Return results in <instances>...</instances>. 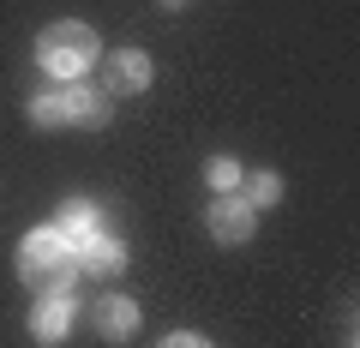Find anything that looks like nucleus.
<instances>
[{
  "label": "nucleus",
  "instance_id": "nucleus-7",
  "mask_svg": "<svg viewBox=\"0 0 360 348\" xmlns=\"http://www.w3.org/2000/svg\"><path fill=\"white\" fill-rule=\"evenodd\" d=\"M127 271V246L115 240V234H96V240H84L78 246V276H120Z\"/></svg>",
  "mask_w": 360,
  "mask_h": 348
},
{
  "label": "nucleus",
  "instance_id": "nucleus-2",
  "mask_svg": "<svg viewBox=\"0 0 360 348\" xmlns=\"http://www.w3.org/2000/svg\"><path fill=\"white\" fill-rule=\"evenodd\" d=\"M37 66L49 78H78L96 66V30L78 25V18H60V25H49L37 37Z\"/></svg>",
  "mask_w": 360,
  "mask_h": 348
},
{
  "label": "nucleus",
  "instance_id": "nucleus-10",
  "mask_svg": "<svg viewBox=\"0 0 360 348\" xmlns=\"http://www.w3.org/2000/svg\"><path fill=\"white\" fill-rule=\"evenodd\" d=\"M246 205L252 210H270V205H283V174L276 168H252V181H246Z\"/></svg>",
  "mask_w": 360,
  "mask_h": 348
},
{
  "label": "nucleus",
  "instance_id": "nucleus-8",
  "mask_svg": "<svg viewBox=\"0 0 360 348\" xmlns=\"http://www.w3.org/2000/svg\"><path fill=\"white\" fill-rule=\"evenodd\" d=\"M54 228H60L66 240H72V252H78L84 240H96V234H103V210L90 205V198H66V205H60V222H54Z\"/></svg>",
  "mask_w": 360,
  "mask_h": 348
},
{
  "label": "nucleus",
  "instance_id": "nucleus-13",
  "mask_svg": "<svg viewBox=\"0 0 360 348\" xmlns=\"http://www.w3.org/2000/svg\"><path fill=\"white\" fill-rule=\"evenodd\" d=\"M156 348H210V336H198V330H174V336H162Z\"/></svg>",
  "mask_w": 360,
  "mask_h": 348
},
{
  "label": "nucleus",
  "instance_id": "nucleus-3",
  "mask_svg": "<svg viewBox=\"0 0 360 348\" xmlns=\"http://www.w3.org/2000/svg\"><path fill=\"white\" fill-rule=\"evenodd\" d=\"M210 240H222V246H240V240H252V228H258V210L246 205L240 193H217V205H210Z\"/></svg>",
  "mask_w": 360,
  "mask_h": 348
},
{
  "label": "nucleus",
  "instance_id": "nucleus-1",
  "mask_svg": "<svg viewBox=\"0 0 360 348\" xmlns=\"http://www.w3.org/2000/svg\"><path fill=\"white\" fill-rule=\"evenodd\" d=\"M18 276H25V288H37V295H72V283H78L72 240H66L60 228H30L25 246H18Z\"/></svg>",
  "mask_w": 360,
  "mask_h": 348
},
{
  "label": "nucleus",
  "instance_id": "nucleus-12",
  "mask_svg": "<svg viewBox=\"0 0 360 348\" xmlns=\"http://www.w3.org/2000/svg\"><path fill=\"white\" fill-rule=\"evenodd\" d=\"M30 120H37L42 132H54V127H60V120H66V108H60V91H37V96H30Z\"/></svg>",
  "mask_w": 360,
  "mask_h": 348
},
{
  "label": "nucleus",
  "instance_id": "nucleus-11",
  "mask_svg": "<svg viewBox=\"0 0 360 348\" xmlns=\"http://www.w3.org/2000/svg\"><path fill=\"white\" fill-rule=\"evenodd\" d=\"M205 181H210V193H240L246 168L234 162V156H210V162H205Z\"/></svg>",
  "mask_w": 360,
  "mask_h": 348
},
{
  "label": "nucleus",
  "instance_id": "nucleus-6",
  "mask_svg": "<svg viewBox=\"0 0 360 348\" xmlns=\"http://www.w3.org/2000/svg\"><path fill=\"white\" fill-rule=\"evenodd\" d=\"M72 295H42L37 300V312H30V336H37V342H66V330H72Z\"/></svg>",
  "mask_w": 360,
  "mask_h": 348
},
{
  "label": "nucleus",
  "instance_id": "nucleus-9",
  "mask_svg": "<svg viewBox=\"0 0 360 348\" xmlns=\"http://www.w3.org/2000/svg\"><path fill=\"white\" fill-rule=\"evenodd\" d=\"M96 330H103L108 342H127V336L139 330V300H127V295H103V300H96Z\"/></svg>",
  "mask_w": 360,
  "mask_h": 348
},
{
  "label": "nucleus",
  "instance_id": "nucleus-4",
  "mask_svg": "<svg viewBox=\"0 0 360 348\" xmlns=\"http://www.w3.org/2000/svg\"><path fill=\"white\" fill-rule=\"evenodd\" d=\"M150 84V54L144 49H115L108 54V96H139Z\"/></svg>",
  "mask_w": 360,
  "mask_h": 348
},
{
  "label": "nucleus",
  "instance_id": "nucleus-14",
  "mask_svg": "<svg viewBox=\"0 0 360 348\" xmlns=\"http://www.w3.org/2000/svg\"><path fill=\"white\" fill-rule=\"evenodd\" d=\"M156 6H162V13H180V6H186V0H156Z\"/></svg>",
  "mask_w": 360,
  "mask_h": 348
},
{
  "label": "nucleus",
  "instance_id": "nucleus-5",
  "mask_svg": "<svg viewBox=\"0 0 360 348\" xmlns=\"http://www.w3.org/2000/svg\"><path fill=\"white\" fill-rule=\"evenodd\" d=\"M60 108H66V120L84 127V132L108 127V91H96V84H66V91H60Z\"/></svg>",
  "mask_w": 360,
  "mask_h": 348
}]
</instances>
